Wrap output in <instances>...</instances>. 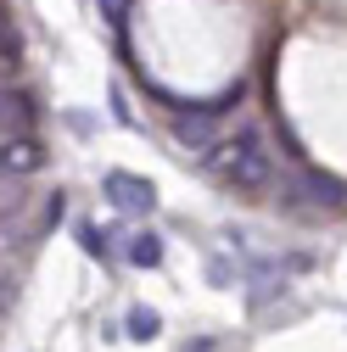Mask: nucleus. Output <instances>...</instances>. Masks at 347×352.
<instances>
[{
	"mask_svg": "<svg viewBox=\"0 0 347 352\" xmlns=\"http://www.w3.org/2000/svg\"><path fill=\"white\" fill-rule=\"evenodd\" d=\"M219 173H224L235 190H264V185H269L275 162H269L264 140H257V129H241L235 140H224V146H219Z\"/></svg>",
	"mask_w": 347,
	"mask_h": 352,
	"instance_id": "1",
	"label": "nucleus"
},
{
	"mask_svg": "<svg viewBox=\"0 0 347 352\" xmlns=\"http://www.w3.org/2000/svg\"><path fill=\"white\" fill-rule=\"evenodd\" d=\"M107 196H112V207H123V212H151V207H157L151 179H140V173H123V168L107 173Z\"/></svg>",
	"mask_w": 347,
	"mask_h": 352,
	"instance_id": "2",
	"label": "nucleus"
},
{
	"mask_svg": "<svg viewBox=\"0 0 347 352\" xmlns=\"http://www.w3.org/2000/svg\"><path fill=\"white\" fill-rule=\"evenodd\" d=\"M297 190H302V201H314V207H341L347 201V185L336 179V173H319V168H302Z\"/></svg>",
	"mask_w": 347,
	"mask_h": 352,
	"instance_id": "3",
	"label": "nucleus"
},
{
	"mask_svg": "<svg viewBox=\"0 0 347 352\" xmlns=\"http://www.w3.org/2000/svg\"><path fill=\"white\" fill-rule=\"evenodd\" d=\"M174 140H180V146H196V151H207L213 146V107L207 112H180V118H174Z\"/></svg>",
	"mask_w": 347,
	"mask_h": 352,
	"instance_id": "4",
	"label": "nucleus"
},
{
	"mask_svg": "<svg viewBox=\"0 0 347 352\" xmlns=\"http://www.w3.org/2000/svg\"><path fill=\"white\" fill-rule=\"evenodd\" d=\"M6 168H17V173H28V168H39V146H34L28 135H17V140H6Z\"/></svg>",
	"mask_w": 347,
	"mask_h": 352,
	"instance_id": "5",
	"label": "nucleus"
},
{
	"mask_svg": "<svg viewBox=\"0 0 347 352\" xmlns=\"http://www.w3.org/2000/svg\"><path fill=\"white\" fill-rule=\"evenodd\" d=\"M129 263H140V269H157V263H162V241L146 230V235H135V241H129Z\"/></svg>",
	"mask_w": 347,
	"mask_h": 352,
	"instance_id": "6",
	"label": "nucleus"
},
{
	"mask_svg": "<svg viewBox=\"0 0 347 352\" xmlns=\"http://www.w3.org/2000/svg\"><path fill=\"white\" fill-rule=\"evenodd\" d=\"M34 123V101L23 90H6V129H28Z\"/></svg>",
	"mask_w": 347,
	"mask_h": 352,
	"instance_id": "7",
	"label": "nucleus"
},
{
	"mask_svg": "<svg viewBox=\"0 0 347 352\" xmlns=\"http://www.w3.org/2000/svg\"><path fill=\"white\" fill-rule=\"evenodd\" d=\"M162 330V319L151 314V307H135V314H129V336H135V341H151Z\"/></svg>",
	"mask_w": 347,
	"mask_h": 352,
	"instance_id": "8",
	"label": "nucleus"
},
{
	"mask_svg": "<svg viewBox=\"0 0 347 352\" xmlns=\"http://www.w3.org/2000/svg\"><path fill=\"white\" fill-rule=\"evenodd\" d=\"M78 241H84V252H90V257H101V252H107V235H101L96 224H84V230H78Z\"/></svg>",
	"mask_w": 347,
	"mask_h": 352,
	"instance_id": "9",
	"label": "nucleus"
},
{
	"mask_svg": "<svg viewBox=\"0 0 347 352\" xmlns=\"http://www.w3.org/2000/svg\"><path fill=\"white\" fill-rule=\"evenodd\" d=\"M101 17H107L112 28H123V23H129V0H101Z\"/></svg>",
	"mask_w": 347,
	"mask_h": 352,
	"instance_id": "10",
	"label": "nucleus"
}]
</instances>
